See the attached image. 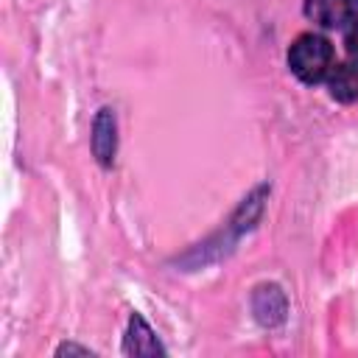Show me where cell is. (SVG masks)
<instances>
[{
	"instance_id": "cell-1",
	"label": "cell",
	"mask_w": 358,
	"mask_h": 358,
	"mask_svg": "<svg viewBox=\"0 0 358 358\" xmlns=\"http://www.w3.org/2000/svg\"><path fill=\"white\" fill-rule=\"evenodd\" d=\"M288 70L308 87H316L322 81H327L330 70L336 67V53L327 36L316 34V31H305L299 34L285 53Z\"/></svg>"
},
{
	"instance_id": "cell-2",
	"label": "cell",
	"mask_w": 358,
	"mask_h": 358,
	"mask_svg": "<svg viewBox=\"0 0 358 358\" xmlns=\"http://www.w3.org/2000/svg\"><path fill=\"white\" fill-rule=\"evenodd\" d=\"M302 8L322 28H347L358 20V0H305Z\"/></svg>"
},
{
	"instance_id": "cell-3",
	"label": "cell",
	"mask_w": 358,
	"mask_h": 358,
	"mask_svg": "<svg viewBox=\"0 0 358 358\" xmlns=\"http://www.w3.org/2000/svg\"><path fill=\"white\" fill-rule=\"evenodd\" d=\"M327 92L338 103H355L358 101V62H338L327 76Z\"/></svg>"
},
{
	"instance_id": "cell-4",
	"label": "cell",
	"mask_w": 358,
	"mask_h": 358,
	"mask_svg": "<svg viewBox=\"0 0 358 358\" xmlns=\"http://www.w3.org/2000/svg\"><path fill=\"white\" fill-rule=\"evenodd\" d=\"M344 48H347L350 59H355V62H358V20H355L352 25H347V28H344Z\"/></svg>"
}]
</instances>
